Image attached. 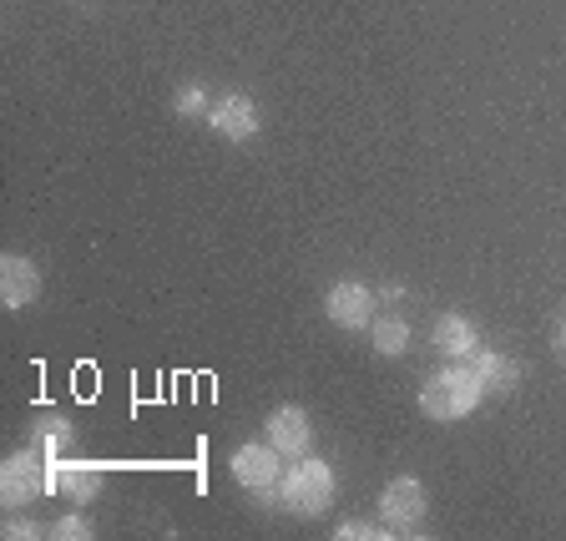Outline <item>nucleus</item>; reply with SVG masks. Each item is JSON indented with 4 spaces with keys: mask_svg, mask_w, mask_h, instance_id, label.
<instances>
[{
    "mask_svg": "<svg viewBox=\"0 0 566 541\" xmlns=\"http://www.w3.org/2000/svg\"><path fill=\"white\" fill-rule=\"evenodd\" d=\"M481 400H485L481 375H475V365H460V360H450L446 370H436V375L420 385V410L440 425L465 420Z\"/></svg>",
    "mask_w": 566,
    "mask_h": 541,
    "instance_id": "nucleus-1",
    "label": "nucleus"
},
{
    "mask_svg": "<svg viewBox=\"0 0 566 541\" xmlns=\"http://www.w3.org/2000/svg\"><path fill=\"white\" fill-rule=\"evenodd\" d=\"M279 501L294 517H324L334 501V466L329 460H314V456H298L279 481Z\"/></svg>",
    "mask_w": 566,
    "mask_h": 541,
    "instance_id": "nucleus-2",
    "label": "nucleus"
},
{
    "mask_svg": "<svg viewBox=\"0 0 566 541\" xmlns=\"http://www.w3.org/2000/svg\"><path fill=\"white\" fill-rule=\"evenodd\" d=\"M46 491H56V466H51L46 450L35 446V450L6 456V466H0V501L6 507H31L35 496Z\"/></svg>",
    "mask_w": 566,
    "mask_h": 541,
    "instance_id": "nucleus-3",
    "label": "nucleus"
},
{
    "mask_svg": "<svg viewBox=\"0 0 566 541\" xmlns=\"http://www.w3.org/2000/svg\"><path fill=\"white\" fill-rule=\"evenodd\" d=\"M228 471L233 481L243 486L248 496H259V501H273L279 496V481H283V456L263 440V446H238L233 460H228Z\"/></svg>",
    "mask_w": 566,
    "mask_h": 541,
    "instance_id": "nucleus-4",
    "label": "nucleus"
},
{
    "mask_svg": "<svg viewBox=\"0 0 566 541\" xmlns=\"http://www.w3.org/2000/svg\"><path fill=\"white\" fill-rule=\"evenodd\" d=\"M375 289L359 279H339L329 289V299H324V314H329V324H339V330H369L375 324Z\"/></svg>",
    "mask_w": 566,
    "mask_h": 541,
    "instance_id": "nucleus-5",
    "label": "nucleus"
},
{
    "mask_svg": "<svg viewBox=\"0 0 566 541\" xmlns=\"http://www.w3.org/2000/svg\"><path fill=\"white\" fill-rule=\"evenodd\" d=\"M424 486L415 481V476H395V481L379 491V517H385L389 531H410L424 521Z\"/></svg>",
    "mask_w": 566,
    "mask_h": 541,
    "instance_id": "nucleus-6",
    "label": "nucleus"
},
{
    "mask_svg": "<svg viewBox=\"0 0 566 541\" xmlns=\"http://www.w3.org/2000/svg\"><path fill=\"white\" fill-rule=\"evenodd\" d=\"M263 440H269L279 456L298 460V456H308V446H314V420H308L298 405H279V410L269 415V425H263Z\"/></svg>",
    "mask_w": 566,
    "mask_h": 541,
    "instance_id": "nucleus-7",
    "label": "nucleus"
},
{
    "mask_svg": "<svg viewBox=\"0 0 566 541\" xmlns=\"http://www.w3.org/2000/svg\"><path fill=\"white\" fill-rule=\"evenodd\" d=\"M208 127L218 132V137H228V142L259 137V102H253V96H243V92L218 96V102L208 106Z\"/></svg>",
    "mask_w": 566,
    "mask_h": 541,
    "instance_id": "nucleus-8",
    "label": "nucleus"
},
{
    "mask_svg": "<svg viewBox=\"0 0 566 541\" xmlns=\"http://www.w3.org/2000/svg\"><path fill=\"white\" fill-rule=\"evenodd\" d=\"M35 294H41V269L25 253H6L0 259V299H6V309L35 304Z\"/></svg>",
    "mask_w": 566,
    "mask_h": 541,
    "instance_id": "nucleus-9",
    "label": "nucleus"
},
{
    "mask_svg": "<svg viewBox=\"0 0 566 541\" xmlns=\"http://www.w3.org/2000/svg\"><path fill=\"white\" fill-rule=\"evenodd\" d=\"M430 344H436L446 360H471V354L481 350V340H475V324L465 314H440L436 330H430Z\"/></svg>",
    "mask_w": 566,
    "mask_h": 541,
    "instance_id": "nucleus-10",
    "label": "nucleus"
},
{
    "mask_svg": "<svg viewBox=\"0 0 566 541\" xmlns=\"http://www.w3.org/2000/svg\"><path fill=\"white\" fill-rule=\"evenodd\" d=\"M471 365H475V375H481L485 395H516V385H521V365L511 360V354H501V350H475V354H471Z\"/></svg>",
    "mask_w": 566,
    "mask_h": 541,
    "instance_id": "nucleus-11",
    "label": "nucleus"
},
{
    "mask_svg": "<svg viewBox=\"0 0 566 541\" xmlns=\"http://www.w3.org/2000/svg\"><path fill=\"white\" fill-rule=\"evenodd\" d=\"M56 491H66L76 507H86V501L102 491V466H86V460H66V466H56Z\"/></svg>",
    "mask_w": 566,
    "mask_h": 541,
    "instance_id": "nucleus-12",
    "label": "nucleus"
},
{
    "mask_svg": "<svg viewBox=\"0 0 566 541\" xmlns=\"http://www.w3.org/2000/svg\"><path fill=\"white\" fill-rule=\"evenodd\" d=\"M369 340H375V350L385 354V360H395V354L410 350V324H405L400 314H379L375 324H369Z\"/></svg>",
    "mask_w": 566,
    "mask_h": 541,
    "instance_id": "nucleus-13",
    "label": "nucleus"
},
{
    "mask_svg": "<svg viewBox=\"0 0 566 541\" xmlns=\"http://www.w3.org/2000/svg\"><path fill=\"white\" fill-rule=\"evenodd\" d=\"M31 440L46 450V456H56V450L71 446V420L66 415H41V420L31 425Z\"/></svg>",
    "mask_w": 566,
    "mask_h": 541,
    "instance_id": "nucleus-14",
    "label": "nucleus"
},
{
    "mask_svg": "<svg viewBox=\"0 0 566 541\" xmlns=\"http://www.w3.org/2000/svg\"><path fill=\"white\" fill-rule=\"evenodd\" d=\"M172 112L177 117H208V92H202V86H182V92L172 96Z\"/></svg>",
    "mask_w": 566,
    "mask_h": 541,
    "instance_id": "nucleus-15",
    "label": "nucleus"
},
{
    "mask_svg": "<svg viewBox=\"0 0 566 541\" xmlns=\"http://www.w3.org/2000/svg\"><path fill=\"white\" fill-rule=\"evenodd\" d=\"M51 537L82 541V537H92V521H86V517H66V521H56V527H51Z\"/></svg>",
    "mask_w": 566,
    "mask_h": 541,
    "instance_id": "nucleus-16",
    "label": "nucleus"
},
{
    "mask_svg": "<svg viewBox=\"0 0 566 541\" xmlns=\"http://www.w3.org/2000/svg\"><path fill=\"white\" fill-rule=\"evenodd\" d=\"M334 537H339V541H365V537H389V527H369V521H344Z\"/></svg>",
    "mask_w": 566,
    "mask_h": 541,
    "instance_id": "nucleus-17",
    "label": "nucleus"
},
{
    "mask_svg": "<svg viewBox=\"0 0 566 541\" xmlns=\"http://www.w3.org/2000/svg\"><path fill=\"white\" fill-rule=\"evenodd\" d=\"M6 537H11V541H31V537H41V527H35L31 517H15V521H6Z\"/></svg>",
    "mask_w": 566,
    "mask_h": 541,
    "instance_id": "nucleus-18",
    "label": "nucleus"
},
{
    "mask_svg": "<svg viewBox=\"0 0 566 541\" xmlns=\"http://www.w3.org/2000/svg\"><path fill=\"white\" fill-rule=\"evenodd\" d=\"M400 294H405L400 283H389V289H379V294H375V299H385V304H400Z\"/></svg>",
    "mask_w": 566,
    "mask_h": 541,
    "instance_id": "nucleus-19",
    "label": "nucleus"
},
{
    "mask_svg": "<svg viewBox=\"0 0 566 541\" xmlns=\"http://www.w3.org/2000/svg\"><path fill=\"white\" fill-rule=\"evenodd\" d=\"M556 344H562V354H566V319H562V334H556Z\"/></svg>",
    "mask_w": 566,
    "mask_h": 541,
    "instance_id": "nucleus-20",
    "label": "nucleus"
}]
</instances>
